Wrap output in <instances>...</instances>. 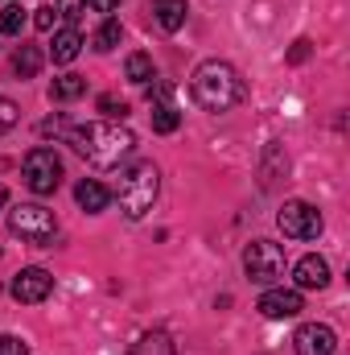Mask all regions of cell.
Segmentation results:
<instances>
[{"instance_id":"cell-18","label":"cell","mask_w":350,"mask_h":355,"mask_svg":"<svg viewBox=\"0 0 350 355\" xmlns=\"http://www.w3.org/2000/svg\"><path fill=\"white\" fill-rule=\"evenodd\" d=\"M83 91H87V79H83V75H62V79H54V87H50V99L66 103V99H79Z\"/></svg>"},{"instance_id":"cell-2","label":"cell","mask_w":350,"mask_h":355,"mask_svg":"<svg viewBox=\"0 0 350 355\" xmlns=\"http://www.w3.org/2000/svg\"><path fill=\"white\" fill-rule=\"evenodd\" d=\"M71 145H75V153H83L91 166H120L132 149H136V137L124 128V124H116V120H95V124H79V128H71Z\"/></svg>"},{"instance_id":"cell-12","label":"cell","mask_w":350,"mask_h":355,"mask_svg":"<svg viewBox=\"0 0 350 355\" xmlns=\"http://www.w3.org/2000/svg\"><path fill=\"white\" fill-rule=\"evenodd\" d=\"M79 50H83V33H79L75 25H66V29H58V33H54L50 58H54L58 67H66V62H75V58H79Z\"/></svg>"},{"instance_id":"cell-20","label":"cell","mask_w":350,"mask_h":355,"mask_svg":"<svg viewBox=\"0 0 350 355\" xmlns=\"http://www.w3.org/2000/svg\"><path fill=\"white\" fill-rule=\"evenodd\" d=\"M116 46H120V21H111V17H107V21L95 29V50H99V54H107V50H116Z\"/></svg>"},{"instance_id":"cell-8","label":"cell","mask_w":350,"mask_h":355,"mask_svg":"<svg viewBox=\"0 0 350 355\" xmlns=\"http://www.w3.org/2000/svg\"><path fill=\"white\" fill-rule=\"evenodd\" d=\"M293 352L297 355H334L338 352V335H334L326 322H305V327L293 335Z\"/></svg>"},{"instance_id":"cell-26","label":"cell","mask_w":350,"mask_h":355,"mask_svg":"<svg viewBox=\"0 0 350 355\" xmlns=\"http://www.w3.org/2000/svg\"><path fill=\"white\" fill-rule=\"evenodd\" d=\"M33 12H37V17H33L37 29H54V17H58V12H54L50 4H42V8H33Z\"/></svg>"},{"instance_id":"cell-9","label":"cell","mask_w":350,"mask_h":355,"mask_svg":"<svg viewBox=\"0 0 350 355\" xmlns=\"http://www.w3.org/2000/svg\"><path fill=\"white\" fill-rule=\"evenodd\" d=\"M50 289H54V272H46V268H21V272H17V281H12V297H17V302H25V306L46 302V297H50Z\"/></svg>"},{"instance_id":"cell-15","label":"cell","mask_w":350,"mask_h":355,"mask_svg":"<svg viewBox=\"0 0 350 355\" xmlns=\"http://www.w3.org/2000/svg\"><path fill=\"white\" fill-rule=\"evenodd\" d=\"M128 355H177V347L165 331H145V335L128 347Z\"/></svg>"},{"instance_id":"cell-16","label":"cell","mask_w":350,"mask_h":355,"mask_svg":"<svg viewBox=\"0 0 350 355\" xmlns=\"http://www.w3.org/2000/svg\"><path fill=\"white\" fill-rule=\"evenodd\" d=\"M124 75H128V83H136V87H149V79L157 75V67H153V58H149V54H128V62H124Z\"/></svg>"},{"instance_id":"cell-1","label":"cell","mask_w":350,"mask_h":355,"mask_svg":"<svg viewBox=\"0 0 350 355\" xmlns=\"http://www.w3.org/2000/svg\"><path fill=\"white\" fill-rule=\"evenodd\" d=\"M190 95H194V103L206 107V112H227V107H235V103L248 99V83L239 79V71H235L231 62H223V58H206V62L194 67Z\"/></svg>"},{"instance_id":"cell-19","label":"cell","mask_w":350,"mask_h":355,"mask_svg":"<svg viewBox=\"0 0 350 355\" xmlns=\"http://www.w3.org/2000/svg\"><path fill=\"white\" fill-rule=\"evenodd\" d=\"M177 124H181V116H177L174 103H157V107H153V132L165 137V132H174Z\"/></svg>"},{"instance_id":"cell-11","label":"cell","mask_w":350,"mask_h":355,"mask_svg":"<svg viewBox=\"0 0 350 355\" xmlns=\"http://www.w3.org/2000/svg\"><path fill=\"white\" fill-rule=\"evenodd\" d=\"M293 281H297V289H326L330 285V265L322 257H301L297 268H293Z\"/></svg>"},{"instance_id":"cell-22","label":"cell","mask_w":350,"mask_h":355,"mask_svg":"<svg viewBox=\"0 0 350 355\" xmlns=\"http://www.w3.org/2000/svg\"><path fill=\"white\" fill-rule=\"evenodd\" d=\"M99 112H103L107 120H124V116H128V103L116 99V95H99Z\"/></svg>"},{"instance_id":"cell-4","label":"cell","mask_w":350,"mask_h":355,"mask_svg":"<svg viewBox=\"0 0 350 355\" xmlns=\"http://www.w3.org/2000/svg\"><path fill=\"white\" fill-rule=\"evenodd\" d=\"M8 227H12V236L29 240V244H37V248H50V244L58 240V219H54V211H46V207H37V202L12 207V211H8Z\"/></svg>"},{"instance_id":"cell-13","label":"cell","mask_w":350,"mask_h":355,"mask_svg":"<svg viewBox=\"0 0 350 355\" xmlns=\"http://www.w3.org/2000/svg\"><path fill=\"white\" fill-rule=\"evenodd\" d=\"M185 12H190L185 0H153V17H157V25H161L165 33H177V29L185 25Z\"/></svg>"},{"instance_id":"cell-6","label":"cell","mask_w":350,"mask_h":355,"mask_svg":"<svg viewBox=\"0 0 350 355\" xmlns=\"http://www.w3.org/2000/svg\"><path fill=\"white\" fill-rule=\"evenodd\" d=\"M243 272H248L256 285H272V281L284 272V248L272 244V240H252L248 252H243Z\"/></svg>"},{"instance_id":"cell-3","label":"cell","mask_w":350,"mask_h":355,"mask_svg":"<svg viewBox=\"0 0 350 355\" xmlns=\"http://www.w3.org/2000/svg\"><path fill=\"white\" fill-rule=\"evenodd\" d=\"M157 190H161V174L153 162H136L132 170L120 174V211L128 219H145L157 202Z\"/></svg>"},{"instance_id":"cell-17","label":"cell","mask_w":350,"mask_h":355,"mask_svg":"<svg viewBox=\"0 0 350 355\" xmlns=\"http://www.w3.org/2000/svg\"><path fill=\"white\" fill-rule=\"evenodd\" d=\"M12 71H17L21 79H33V75L42 71V50H37V46H21V50L12 54Z\"/></svg>"},{"instance_id":"cell-28","label":"cell","mask_w":350,"mask_h":355,"mask_svg":"<svg viewBox=\"0 0 350 355\" xmlns=\"http://www.w3.org/2000/svg\"><path fill=\"white\" fill-rule=\"evenodd\" d=\"M87 4L95 12H116V8H120V0H87Z\"/></svg>"},{"instance_id":"cell-29","label":"cell","mask_w":350,"mask_h":355,"mask_svg":"<svg viewBox=\"0 0 350 355\" xmlns=\"http://www.w3.org/2000/svg\"><path fill=\"white\" fill-rule=\"evenodd\" d=\"M4 202H8V190H4V186H0V207H4Z\"/></svg>"},{"instance_id":"cell-14","label":"cell","mask_w":350,"mask_h":355,"mask_svg":"<svg viewBox=\"0 0 350 355\" xmlns=\"http://www.w3.org/2000/svg\"><path fill=\"white\" fill-rule=\"evenodd\" d=\"M75 198H79V207H83L87 215H99V211L107 207V198H111V194H107V186H103V182L83 178V182L75 186Z\"/></svg>"},{"instance_id":"cell-5","label":"cell","mask_w":350,"mask_h":355,"mask_svg":"<svg viewBox=\"0 0 350 355\" xmlns=\"http://www.w3.org/2000/svg\"><path fill=\"white\" fill-rule=\"evenodd\" d=\"M25 186L33 194H54L62 186V157L50 145H37L25 153Z\"/></svg>"},{"instance_id":"cell-25","label":"cell","mask_w":350,"mask_h":355,"mask_svg":"<svg viewBox=\"0 0 350 355\" xmlns=\"http://www.w3.org/2000/svg\"><path fill=\"white\" fill-rule=\"evenodd\" d=\"M0 355H29V347L17 335H0Z\"/></svg>"},{"instance_id":"cell-7","label":"cell","mask_w":350,"mask_h":355,"mask_svg":"<svg viewBox=\"0 0 350 355\" xmlns=\"http://www.w3.org/2000/svg\"><path fill=\"white\" fill-rule=\"evenodd\" d=\"M276 223H280V232L288 240H317L322 236V211L313 202H301V198L284 202L280 215H276Z\"/></svg>"},{"instance_id":"cell-27","label":"cell","mask_w":350,"mask_h":355,"mask_svg":"<svg viewBox=\"0 0 350 355\" xmlns=\"http://www.w3.org/2000/svg\"><path fill=\"white\" fill-rule=\"evenodd\" d=\"M305 58H309V42L301 37V42H293V50H288V62H293V67H301Z\"/></svg>"},{"instance_id":"cell-10","label":"cell","mask_w":350,"mask_h":355,"mask_svg":"<svg viewBox=\"0 0 350 355\" xmlns=\"http://www.w3.org/2000/svg\"><path fill=\"white\" fill-rule=\"evenodd\" d=\"M256 310L264 318H297L305 310V302H301V289H268Z\"/></svg>"},{"instance_id":"cell-23","label":"cell","mask_w":350,"mask_h":355,"mask_svg":"<svg viewBox=\"0 0 350 355\" xmlns=\"http://www.w3.org/2000/svg\"><path fill=\"white\" fill-rule=\"evenodd\" d=\"M83 8H87V0H58V8H54V12H58L66 25H75V21L83 17Z\"/></svg>"},{"instance_id":"cell-24","label":"cell","mask_w":350,"mask_h":355,"mask_svg":"<svg viewBox=\"0 0 350 355\" xmlns=\"http://www.w3.org/2000/svg\"><path fill=\"white\" fill-rule=\"evenodd\" d=\"M17 116H21V112H17V103L0 95V137H4V132H8V128L17 124Z\"/></svg>"},{"instance_id":"cell-21","label":"cell","mask_w":350,"mask_h":355,"mask_svg":"<svg viewBox=\"0 0 350 355\" xmlns=\"http://www.w3.org/2000/svg\"><path fill=\"white\" fill-rule=\"evenodd\" d=\"M21 29H25V8H21V4H4V8H0V33L17 37Z\"/></svg>"}]
</instances>
